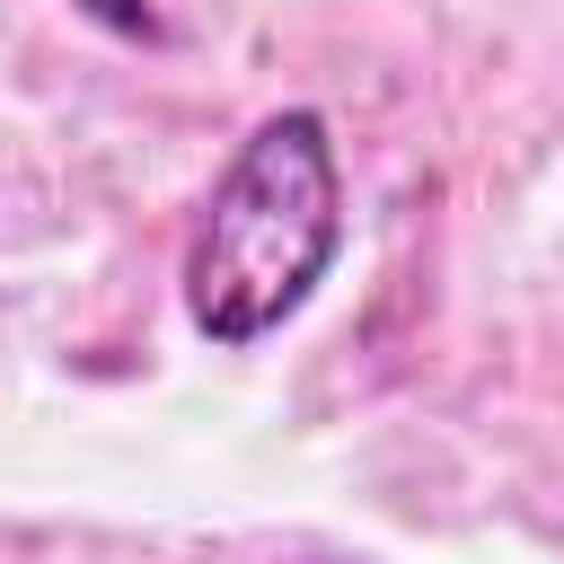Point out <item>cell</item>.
<instances>
[{
	"label": "cell",
	"mask_w": 564,
	"mask_h": 564,
	"mask_svg": "<svg viewBox=\"0 0 564 564\" xmlns=\"http://www.w3.org/2000/svg\"><path fill=\"white\" fill-rule=\"evenodd\" d=\"M344 247V167L308 106L264 115L220 167L194 247H185V317L212 344L273 335Z\"/></svg>",
	"instance_id": "6da1fadb"
},
{
	"label": "cell",
	"mask_w": 564,
	"mask_h": 564,
	"mask_svg": "<svg viewBox=\"0 0 564 564\" xmlns=\"http://www.w3.org/2000/svg\"><path fill=\"white\" fill-rule=\"evenodd\" d=\"M97 26H115V35H159V18L141 9V0H79Z\"/></svg>",
	"instance_id": "7a4b0ae2"
}]
</instances>
